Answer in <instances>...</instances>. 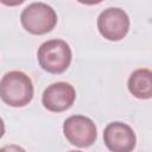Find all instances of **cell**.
Returning <instances> with one entry per match:
<instances>
[{
    "instance_id": "8fae6325",
    "label": "cell",
    "mask_w": 152,
    "mask_h": 152,
    "mask_svg": "<svg viewBox=\"0 0 152 152\" xmlns=\"http://www.w3.org/2000/svg\"><path fill=\"white\" fill-rule=\"evenodd\" d=\"M69 152H82V151H69Z\"/></svg>"
},
{
    "instance_id": "30bf717a",
    "label": "cell",
    "mask_w": 152,
    "mask_h": 152,
    "mask_svg": "<svg viewBox=\"0 0 152 152\" xmlns=\"http://www.w3.org/2000/svg\"><path fill=\"white\" fill-rule=\"evenodd\" d=\"M4 133H5V122H4V120L0 118V139L2 138Z\"/></svg>"
},
{
    "instance_id": "9c48e42d",
    "label": "cell",
    "mask_w": 152,
    "mask_h": 152,
    "mask_svg": "<svg viewBox=\"0 0 152 152\" xmlns=\"http://www.w3.org/2000/svg\"><path fill=\"white\" fill-rule=\"evenodd\" d=\"M0 152H26L23 147H20L19 145H14V144H11V145H6L4 147L0 148Z\"/></svg>"
},
{
    "instance_id": "5b68a950",
    "label": "cell",
    "mask_w": 152,
    "mask_h": 152,
    "mask_svg": "<svg viewBox=\"0 0 152 152\" xmlns=\"http://www.w3.org/2000/svg\"><path fill=\"white\" fill-rule=\"evenodd\" d=\"M63 133L71 145L78 147H89L97 138L96 125L84 115L69 116L63 124Z\"/></svg>"
},
{
    "instance_id": "8992f818",
    "label": "cell",
    "mask_w": 152,
    "mask_h": 152,
    "mask_svg": "<svg viewBox=\"0 0 152 152\" xmlns=\"http://www.w3.org/2000/svg\"><path fill=\"white\" fill-rule=\"evenodd\" d=\"M103 141L110 152H132L137 144V137L129 125L114 121L106 126Z\"/></svg>"
},
{
    "instance_id": "ba28073f",
    "label": "cell",
    "mask_w": 152,
    "mask_h": 152,
    "mask_svg": "<svg viewBox=\"0 0 152 152\" xmlns=\"http://www.w3.org/2000/svg\"><path fill=\"white\" fill-rule=\"evenodd\" d=\"M129 93L140 100H148L152 96V72L147 68L134 70L127 82Z\"/></svg>"
},
{
    "instance_id": "6da1fadb",
    "label": "cell",
    "mask_w": 152,
    "mask_h": 152,
    "mask_svg": "<svg viewBox=\"0 0 152 152\" xmlns=\"http://www.w3.org/2000/svg\"><path fill=\"white\" fill-rule=\"evenodd\" d=\"M0 99L10 107H24L33 99V84L23 71L6 72L0 81Z\"/></svg>"
},
{
    "instance_id": "3957f363",
    "label": "cell",
    "mask_w": 152,
    "mask_h": 152,
    "mask_svg": "<svg viewBox=\"0 0 152 152\" xmlns=\"http://www.w3.org/2000/svg\"><path fill=\"white\" fill-rule=\"evenodd\" d=\"M57 20L55 10L45 2H32L27 5L20 14L23 27L28 33L37 36L51 32L55 28Z\"/></svg>"
},
{
    "instance_id": "7a4b0ae2",
    "label": "cell",
    "mask_w": 152,
    "mask_h": 152,
    "mask_svg": "<svg viewBox=\"0 0 152 152\" xmlns=\"http://www.w3.org/2000/svg\"><path fill=\"white\" fill-rule=\"evenodd\" d=\"M37 58L43 70L50 74H62L69 68L72 52L65 40L50 39L39 46Z\"/></svg>"
},
{
    "instance_id": "52a82bcc",
    "label": "cell",
    "mask_w": 152,
    "mask_h": 152,
    "mask_svg": "<svg viewBox=\"0 0 152 152\" xmlns=\"http://www.w3.org/2000/svg\"><path fill=\"white\" fill-rule=\"evenodd\" d=\"M76 99L75 88L68 82H56L45 88L42 95L43 106L53 113L69 109Z\"/></svg>"
},
{
    "instance_id": "277c9868",
    "label": "cell",
    "mask_w": 152,
    "mask_h": 152,
    "mask_svg": "<svg viewBox=\"0 0 152 152\" xmlns=\"http://www.w3.org/2000/svg\"><path fill=\"white\" fill-rule=\"evenodd\" d=\"M97 30L100 34L110 42H119L129 31V18L119 7H109L102 11L97 18Z\"/></svg>"
}]
</instances>
